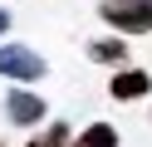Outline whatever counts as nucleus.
<instances>
[{
    "mask_svg": "<svg viewBox=\"0 0 152 147\" xmlns=\"http://www.w3.org/2000/svg\"><path fill=\"white\" fill-rule=\"evenodd\" d=\"M74 147H118V132H113V123H93L74 137Z\"/></svg>",
    "mask_w": 152,
    "mask_h": 147,
    "instance_id": "39448f33",
    "label": "nucleus"
},
{
    "mask_svg": "<svg viewBox=\"0 0 152 147\" xmlns=\"http://www.w3.org/2000/svg\"><path fill=\"white\" fill-rule=\"evenodd\" d=\"M64 142H69V127L54 123V127H44V137H34L30 147H64Z\"/></svg>",
    "mask_w": 152,
    "mask_h": 147,
    "instance_id": "0eeeda50",
    "label": "nucleus"
},
{
    "mask_svg": "<svg viewBox=\"0 0 152 147\" xmlns=\"http://www.w3.org/2000/svg\"><path fill=\"white\" fill-rule=\"evenodd\" d=\"M88 54L98 59V64H123V59H128V44H123V39H98V44H88Z\"/></svg>",
    "mask_w": 152,
    "mask_h": 147,
    "instance_id": "423d86ee",
    "label": "nucleus"
},
{
    "mask_svg": "<svg viewBox=\"0 0 152 147\" xmlns=\"http://www.w3.org/2000/svg\"><path fill=\"white\" fill-rule=\"evenodd\" d=\"M5 108H10V123H20V127H30V123H39V118H44V98L25 93V88H15Z\"/></svg>",
    "mask_w": 152,
    "mask_h": 147,
    "instance_id": "7ed1b4c3",
    "label": "nucleus"
},
{
    "mask_svg": "<svg viewBox=\"0 0 152 147\" xmlns=\"http://www.w3.org/2000/svg\"><path fill=\"white\" fill-rule=\"evenodd\" d=\"M0 74L34 83V78H44V59L34 54L30 44H0Z\"/></svg>",
    "mask_w": 152,
    "mask_h": 147,
    "instance_id": "f03ea898",
    "label": "nucleus"
},
{
    "mask_svg": "<svg viewBox=\"0 0 152 147\" xmlns=\"http://www.w3.org/2000/svg\"><path fill=\"white\" fill-rule=\"evenodd\" d=\"M147 88H152V78L142 74V69H128V74H118V78L108 83V93L118 98V103H128V98H142Z\"/></svg>",
    "mask_w": 152,
    "mask_h": 147,
    "instance_id": "20e7f679",
    "label": "nucleus"
},
{
    "mask_svg": "<svg viewBox=\"0 0 152 147\" xmlns=\"http://www.w3.org/2000/svg\"><path fill=\"white\" fill-rule=\"evenodd\" d=\"M98 15L118 34H152V0H103Z\"/></svg>",
    "mask_w": 152,
    "mask_h": 147,
    "instance_id": "f257e3e1",
    "label": "nucleus"
},
{
    "mask_svg": "<svg viewBox=\"0 0 152 147\" xmlns=\"http://www.w3.org/2000/svg\"><path fill=\"white\" fill-rule=\"evenodd\" d=\"M5 25H10V15H5V10H0V34H5Z\"/></svg>",
    "mask_w": 152,
    "mask_h": 147,
    "instance_id": "6e6552de",
    "label": "nucleus"
}]
</instances>
